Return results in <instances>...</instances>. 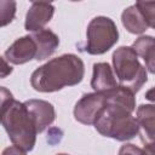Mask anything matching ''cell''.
I'll return each instance as SVG.
<instances>
[{
	"instance_id": "obj_13",
	"label": "cell",
	"mask_w": 155,
	"mask_h": 155,
	"mask_svg": "<svg viewBox=\"0 0 155 155\" xmlns=\"http://www.w3.org/2000/svg\"><path fill=\"white\" fill-rule=\"evenodd\" d=\"M121 21L124 27L132 34H142L149 28V24L145 17L136 5L127 7L122 12Z\"/></svg>"
},
{
	"instance_id": "obj_12",
	"label": "cell",
	"mask_w": 155,
	"mask_h": 155,
	"mask_svg": "<svg viewBox=\"0 0 155 155\" xmlns=\"http://www.w3.org/2000/svg\"><path fill=\"white\" fill-rule=\"evenodd\" d=\"M119 84L116 82L111 68L108 63H96L93 64V75L91 80V87L94 91H107Z\"/></svg>"
},
{
	"instance_id": "obj_19",
	"label": "cell",
	"mask_w": 155,
	"mask_h": 155,
	"mask_svg": "<svg viewBox=\"0 0 155 155\" xmlns=\"http://www.w3.org/2000/svg\"><path fill=\"white\" fill-rule=\"evenodd\" d=\"M29 1H31L34 4H51L54 0H29Z\"/></svg>"
},
{
	"instance_id": "obj_14",
	"label": "cell",
	"mask_w": 155,
	"mask_h": 155,
	"mask_svg": "<svg viewBox=\"0 0 155 155\" xmlns=\"http://www.w3.org/2000/svg\"><path fill=\"white\" fill-rule=\"evenodd\" d=\"M133 51L137 53V56L142 57L145 62V65L149 70V73H154V62H155V41L153 36H140L138 38L133 45Z\"/></svg>"
},
{
	"instance_id": "obj_8",
	"label": "cell",
	"mask_w": 155,
	"mask_h": 155,
	"mask_svg": "<svg viewBox=\"0 0 155 155\" xmlns=\"http://www.w3.org/2000/svg\"><path fill=\"white\" fill-rule=\"evenodd\" d=\"M36 45L30 35L17 39L6 51L5 58L12 64H24L35 58Z\"/></svg>"
},
{
	"instance_id": "obj_16",
	"label": "cell",
	"mask_w": 155,
	"mask_h": 155,
	"mask_svg": "<svg viewBox=\"0 0 155 155\" xmlns=\"http://www.w3.org/2000/svg\"><path fill=\"white\" fill-rule=\"evenodd\" d=\"M136 6L145 17L149 28L155 27V0H137Z\"/></svg>"
},
{
	"instance_id": "obj_7",
	"label": "cell",
	"mask_w": 155,
	"mask_h": 155,
	"mask_svg": "<svg viewBox=\"0 0 155 155\" xmlns=\"http://www.w3.org/2000/svg\"><path fill=\"white\" fill-rule=\"evenodd\" d=\"M34 124L38 133H41L47 128L56 119V111L51 103L42 99H29L24 102Z\"/></svg>"
},
{
	"instance_id": "obj_20",
	"label": "cell",
	"mask_w": 155,
	"mask_h": 155,
	"mask_svg": "<svg viewBox=\"0 0 155 155\" xmlns=\"http://www.w3.org/2000/svg\"><path fill=\"white\" fill-rule=\"evenodd\" d=\"M71 1H80V0H71Z\"/></svg>"
},
{
	"instance_id": "obj_4",
	"label": "cell",
	"mask_w": 155,
	"mask_h": 155,
	"mask_svg": "<svg viewBox=\"0 0 155 155\" xmlns=\"http://www.w3.org/2000/svg\"><path fill=\"white\" fill-rule=\"evenodd\" d=\"M113 65L119 85L130 88L133 93L138 92L148 80L147 70L132 47H119L113 53Z\"/></svg>"
},
{
	"instance_id": "obj_3",
	"label": "cell",
	"mask_w": 155,
	"mask_h": 155,
	"mask_svg": "<svg viewBox=\"0 0 155 155\" xmlns=\"http://www.w3.org/2000/svg\"><path fill=\"white\" fill-rule=\"evenodd\" d=\"M93 125L102 136L116 140L132 139L139 132L132 111L121 104L110 102L99 111Z\"/></svg>"
},
{
	"instance_id": "obj_1",
	"label": "cell",
	"mask_w": 155,
	"mask_h": 155,
	"mask_svg": "<svg viewBox=\"0 0 155 155\" xmlns=\"http://www.w3.org/2000/svg\"><path fill=\"white\" fill-rule=\"evenodd\" d=\"M85 74V65L80 57L67 53L53 58L39 67L30 78L35 91L54 92L65 86H74L81 82Z\"/></svg>"
},
{
	"instance_id": "obj_17",
	"label": "cell",
	"mask_w": 155,
	"mask_h": 155,
	"mask_svg": "<svg viewBox=\"0 0 155 155\" xmlns=\"http://www.w3.org/2000/svg\"><path fill=\"white\" fill-rule=\"evenodd\" d=\"M12 98H13V96L10 92V90H7L6 87L0 86V122H1V116H2L4 110H5L6 105L8 104V102Z\"/></svg>"
},
{
	"instance_id": "obj_5",
	"label": "cell",
	"mask_w": 155,
	"mask_h": 155,
	"mask_svg": "<svg viewBox=\"0 0 155 155\" xmlns=\"http://www.w3.org/2000/svg\"><path fill=\"white\" fill-rule=\"evenodd\" d=\"M119 40V31L113 19L99 16L93 18L87 27V42L85 51L90 54H103Z\"/></svg>"
},
{
	"instance_id": "obj_6",
	"label": "cell",
	"mask_w": 155,
	"mask_h": 155,
	"mask_svg": "<svg viewBox=\"0 0 155 155\" xmlns=\"http://www.w3.org/2000/svg\"><path fill=\"white\" fill-rule=\"evenodd\" d=\"M109 102V90L107 91H94L93 93H87L75 104L74 116L75 120L84 125H93L99 111Z\"/></svg>"
},
{
	"instance_id": "obj_9",
	"label": "cell",
	"mask_w": 155,
	"mask_h": 155,
	"mask_svg": "<svg viewBox=\"0 0 155 155\" xmlns=\"http://www.w3.org/2000/svg\"><path fill=\"white\" fill-rule=\"evenodd\" d=\"M137 124L142 142L144 145L150 147L153 150L154 145V125H155V108L153 104H143L137 109Z\"/></svg>"
},
{
	"instance_id": "obj_11",
	"label": "cell",
	"mask_w": 155,
	"mask_h": 155,
	"mask_svg": "<svg viewBox=\"0 0 155 155\" xmlns=\"http://www.w3.org/2000/svg\"><path fill=\"white\" fill-rule=\"evenodd\" d=\"M30 36L33 38L36 45V54H35L36 61H42L50 57L51 54H53L59 45V38L50 29L42 28L40 30L33 31Z\"/></svg>"
},
{
	"instance_id": "obj_18",
	"label": "cell",
	"mask_w": 155,
	"mask_h": 155,
	"mask_svg": "<svg viewBox=\"0 0 155 155\" xmlns=\"http://www.w3.org/2000/svg\"><path fill=\"white\" fill-rule=\"evenodd\" d=\"M11 73H12V67L7 63V61L0 57V79L8 76Z\"/></svg>"
},
{
	"instance_id": "obj_10",
	"label": "cell",
	"mask_w": 155,
	"mask_h": 155,
	"mask_svg": "<svg viewBox=\"0 0 155 155\" xmlns=\"http://www.w3.org/2000/svg\"><path fill=\"white\" fill-rule=\"evenodd\" d=\"M54 7L51 4H34L25 16L24 27L28 31H36L42 29L52 18Z\"/></svg>"
},
{
	"instance_id": "obj_15",
	"label": "cell",
	"mask_w": 155,
	"mask_h": 155,
	"mask_svg": "<svg viewBox=\"0 0 155 155\" xmlns=\"http://www.w3.org/2000/svg\"><path fill=\"white\" fill-rule=\"evenodd\" d=\"M16 8V0H0V27H5L13 21Z\"/></svg>"
},
{
	"instance_id": "obj_2",
	"label": "cell",
	"mask_w": 155,
	"mask_h": 155,
	"mask_svg": "<svg viewBox=\"0 0 155 155\" xmlns=\"http://www.w3.org/2000/svg\"><path fill=\"white\" fill-rule=\"evenodd\" d=\"M1 124L15 147L24 153L34 148L38 131L24 103L12 98L2 113Z\"/></svg>"
}]
</instances>
